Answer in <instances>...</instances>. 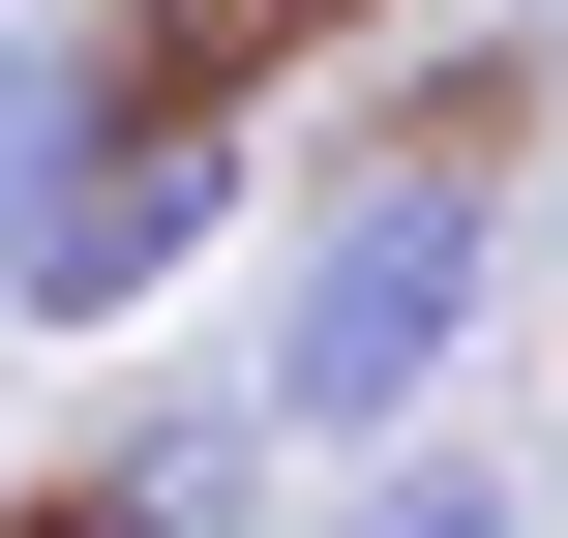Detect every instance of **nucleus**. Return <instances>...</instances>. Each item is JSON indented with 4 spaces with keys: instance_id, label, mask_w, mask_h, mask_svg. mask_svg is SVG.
<instances>
[{
    "instance_id": "obj_1",
    "label": "nucleus",
    "mask_w": 568,
    "mask_h": 538,
    "mask_svg": "<svg viewBox=\"0 0 568 538\" xmlns=\"http://www.w3.org/2000/svg\"><path fill=\"white\" fill-rule=\"evenodd\" d=\"M479 300H509V180H479V120H389V150L270 240V300H240L270 449H389V419H449Z\"/></svg>"
},
{
    "instance_id": "obj_2",
    "label": "nucleus",
    "mask_w": 568,
    "mask_h": 538,
    "mask_svg": "<svg viewBox=\"0 0 568 538\" xmlns=\"http://www.w3.org/2000/svg\"><path fill=\"white\" fill-rule=\"evenodd\" d=\"M210 240H240V90L120 60V120H90V180H60V240H30V300H0V329H150Z\"/></svg>"
},
{
    "instance_id": "obj_3",
    "label": "nucleus",
    "mask_w": 568,
    "mask_h": 538,
    "mask_svg": "<svg viewBox=\"0 0 568 538\" xmlns=\"http://www.w3.org/2000/svg\"><path fill=\"white\" fill-rule=\"evenodd\" d=\"M0 538H270V389L210 359V389H150V419H90L60 479H0Z\"/></svg>"
},
{
    "instance_id": "obj_4",
    "label": "nucleus",
    "mask_w": 568,
    "mask_h": 538,
    "mask_svg": "<svg viewBox=\"0 0 568 538\" xmlns=\"http://www.w3.org/2000/svg\"><path fill=\"white\" fill-rule=\"evenodd\" d=\"M90 120H120V30H90V0H0V300H30V240H60Z\"/></svg>"
},
{
    "instance_id": "obj_5",
    "label": "nucleus",
    "mask_w": 568,
    "mask_h": 538,
    "mask_svg": "<svg viewBox=\"0 0 568 538\" xmlns=\"http://www.w3.org/2000/svg\"><path fill=\"white\" fill-rule=\"evenodd\" d=\"M270 538H539V509H509L479 419H389V449H329V509H270Z\"/></svg>"
}]
</instances>
